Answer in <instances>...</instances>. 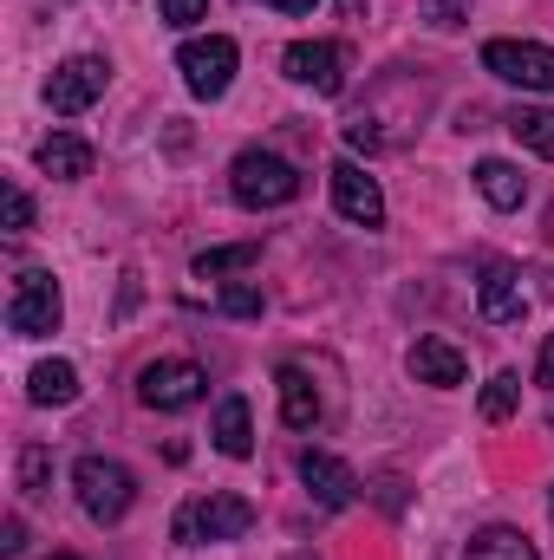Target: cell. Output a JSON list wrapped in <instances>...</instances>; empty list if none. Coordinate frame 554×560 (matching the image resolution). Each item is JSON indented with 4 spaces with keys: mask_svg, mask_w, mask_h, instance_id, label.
<instances>
[{
    "mask_svg": "<svg viewBox=\"0 0 554 560\" xmlns=\"http://www.w3.org/2000/svg\"><path fill=\"white\" fill-rule=\"evenodd\" d=\"M157 13H163V26H196L209 13V0H157Z\"/></svg>",
    "mask_w": 554,
    "mask_h": 560,
    "instance_id": "obj_26",
    "label": "cell"
},
{
    "mask_svg": "<svg viewBox=\"0 0 554 560\" xmlns=\"http://www.w3.org/2000/svg\"><path fill=\"white\" fill-rule=\"evenodd\" d=\"M249 528H255V502H249V495H229V489L196 495V502H183V509L170 515V541H183V548H203V541H242Z\"/></svg>",
    "mask_w": 554,
    "mask_h": 560,
    "instance_id": "obj_1",
    "label": "cell"
},
{
    "mask_svg": "<svg viewBox=\"0 0 554 560\" xmlns=\"http://www.w3.org/2000/svg\"><path fill=\"white\" fill-rule=\"evenodd\" d=\"M229 196L242 209H287L300 196V170L287 156H275V150H242L229 163Z\"/></svg>",
    "mask_w": 554,
    "mask_h": 560,
    "instance_id": "obj_3",
    "label": "cell"
},
{
    "mask_svg": "<svg viewBox=\"0 0 554 560\" xmlns=\"http://www.w3.org/2000/svg\"><path fill=\"white\" fill-rule=\"evenodd\" d=\"M430 20L437 26H457V0H430Z\"/></svg>",
    "mask_w": 554,
    "mask_h": 560,
    "instance_id": "obj_29",
    "label": "cell"
},
{
    "mask_svg": "<svg viewBox=\"0 0 554 560\" xmlns=\"http://www.w3.org/2000/svg\"><path fill=\"white\" fill-rule=\"evenodd\" d=\"M59 313H66V300H59V280L46 275V268H26V275L13 280V293H7V326H13L20 339L59 332Z\"/></svg>",
    "mask_w": 554,
    "mask_h": 560,
    "instance_id": "obj_6",
    "label": "cell"
},
{
    "mask_svg": "<svg viewBox=\"0 0 554 560\" xmlns=\"http://www.w3.org/2000/svg\"><path fill=\"white\" fill-rule=\"evenodd\" d=\"M535 385H542V392H554V332L542 339V359H535Z\"/></svg>",
    "mask_w": 554,
    "mask_h": 560,
    "instance_id": "obj_28",
    "label": "cell"
},
{
    "mask_svg": "<svg viewBox=\"0 0 554 560\" xmlns=\"http://www.w3.org/2000/svg\"><path fill=\"white\" fill-rule=\"evenodd\" d=\"M53 560H79V555H53Z\"/></svg>",
    "mask_w": 554,
    "mask_h": 560,
    "instance_id": "obj_33",
    "label": "cell"
},
{
    "mask_svg": "<svg viewBox=\"0 0 554 560\" xmlns=\"http://www.w3.org/2000/svg\"><path fill=\"white\" fill-rule=\"evenodd\" d=\"M300 482L320 509H353V495H359V476L333 450H300Z\"/></svg>",
    "mask_w": 554,
    "mask_h": 560,
    "instance_id": "obj_11",
    "label": "cell"
},
{
    "mask_svg": "<svg viewBox=\"0 0 554 560\" xmlns=\"http://www.w3.org/2000/svg\"><path fill=\"white\" fill-rule=\"evenodd\" d=\"M0 209H7V235L33 229V196H26L20 183H0Z\"/></svg>",
    "mask_w": 554,
    "mask_h": 560,
    "instance_id": "obj_25",
    "label": "cell"
},
{
    "mask_svg": "<svg viewBox=\"0 0 554 560\" xmlns=\"http://www.w3.org/2000/svg\"><path fill=\"white\" fill-rule=\"evenodd\" d=\"M209 443H216L229 463H249V456H255V411H249V398H242V392H229V398L216 405Z\"/></svg>",
    "mask_w": 554,
    "mask_h": 560,
    "instance_id": "obj_14",
    "label": "cell"
},
{
    "mask_svg": "<svg viewBox=\"0 0 554 560\" xmlns=\"http://www.w3.org/2000/svg\"><path fill=\"white\" fill-rule=\"evenodd\" d=\"M509 131H516V143H529L535 156L554 163V112L549 105H516V112H509Z\"/></svg>",
    "mask_w": 554,
    "mask_h": 560,
    "instance_id": "obj_21",
    "label": "cell"
},
{
    "mask_svg": "<svg viewBox=\"0 0 554 560\" xmlns=\"http://www.w3.org/2000/svg\"><path fill=\"white\" fill-rule=\"evenodd\" d=\"M105 85H112V59L79 52V59L53 66V79H46V105H53L59 118H79V112H92V105L105 98Z\"/></svg>",
    "mask_w": 554,
    "mask_h": 560,
    "instance_id": "obj_9",
    "label": "cell"
},
{
    "mask_svg": "<svg viewBox=\"0 0 554 560\" xmlns=\"http://www.w3.org/2000/svg\"><path fill=\"white\" fill-rule=\"evenodd\" d=\"M476 189H483L489 209H522L529 202V176L516 163H503V156H483L476 163Z\"/></svg>",
    "mask_w": 554,
    "mask_h": 560,
    "instance_id": "obj_17",
    "label": "cell"
},
{
    "mask_svg": "<svg viewBox=\"0 0 554 560\" xmlns=\"http://www.w3.org/2000/svg\"><path fill=\"white\" fill-rule=\"evenodd\" d=\"M549 515H554V489H549Z\"/></svg>",
    "mask_w": 554,
    "mask_h": 560,
    "instance_id": "obj_32",
    "label": "cell"
},
{
    "mask_svg": "<svg viewBox=\"0 0 554 560\" xmlns=\"http://www.w3.org/2000/svg\"><path fill=\"white\" fill-rule=\"evenodd\" d=\"M476 313H483L489 326H522V313H529V293H522V275H516L509 261H489V268H483Z\"/></svg>",
    "mask_w": 554,
    "mask_h": 560,
    "instance_id": "obj_12",
    "label": "cell"
},
{
    "mask_svg": "<svg viewBox=\"0 0 554 560\" xmlns=\"http://www.w3.org/2000/svg\"><path fill=\"white\" fill-rule=\"evenodd\" d=\"M72 489H79V509H85L99 528L125 522V515H131V502H138V476H131L118 456H79Z\"/></svg>",
    "mask_w": 554,
    "mask_h": 560,
    "instance_id": "obj_2",
    "label": "cell"
},
{
    "mask_svg": "<svg viewBox=\"0 0 554 560\" xmlns=\"http://www.w3.org/2000/svg\"><path fill=\"white\" fill-rule=\"evenodd\" d=\"M235 66H242V46H235L229 33L183 39V52H176V72H183V85H189L196 98H222V92L235 85Z\"/></svg>",
    "mask_w": 554,
    "mask_h": 560,
    "instance_id": "obj_4",
    "label": "cell"
},
{
    "mask_svg": "<svg viewBox=\"0 0 554 560\" xmlns=\"http://www.w3.org/2000/svg\"><path fill=\"white\" fill-rule=\"evenodd\" d=\"M262 7H275V13H313L320 0H262Z\"/></svg>",
    "mask_w": 554,
    "mask_h": 560,
    "instance_id": "obj_30",
    "label": "cell"
},
{
    "mask_svg": "<svg viewBox=\"0 0 554 560\" xmlns=\"http://www.w3.org/2000/svg\"><path fill=\"white\" fill-rule=\"evenodd\" d=\"M483 72H496L516 92H554V46H542V39H489Z\"/></svg>",
    "mask_w": 554,
    "mask_h": 560,
    "instance_id": "obj_7",
    "label": "cell"
},
{
    "mask_svg": "<svg viewBox=\"0 0 554 560\" xmlns=\"http://www.w3.org/2000/svg\"><path fill=\"white\" fill-rule=\"evenodd\" d=\"M287 560H320V555H307V548H300V555H287Z\"/></svg>",
    "mask_w": 554,
    "mask_h": 560,
    "instance_id": "obj_31",
    "label": "cell"
},
{
    "mask_svg": "<svg viewBox=\"0 0 554 560\" xmlns=\"http://www.w3.org/2000/svg\"><path fill=\"white\" fill-rule=\"evenodd\" d=\"M280 72H287L293 85L320 92V98H339V92H346V46H339V39H293V46L280 52Z\"/></svg>",
    "mask_w": 554,
    "mask_h": 560,
    "instance_id": "obj_8",
    "label": "cell"
},
{
    "mask_svg": "<svg viewBox=\"0 0 554 560\" xmlns=\"http://www.w3.org/2000/svg\"><path fill=\"white\" fill-rule=\"evenodd\" d=\"M138 398L150 411H189L209 398V372L196 359H150L138 372Z\"/></svg>",
    "mask_w": 554,
    "mask_h": 560,
    "instance_id": "obj_5",
    "label": "cell"
},
{
    "mask_svg": "<svg viewBox=\"0 0 554 560\" xmlns=\"http://www.w3.org/2000/svg\"><path fill=\"white\" fill-rule=\"evenodd\" d=\"M405 365H412L417 385H437V392H450V385H463V378H470V359H463V346H450V339H437V332H430V339H417Z\"/></svg>",
    "mask_w": 554,
    "mask_h": 560,
    "instance_id": "obj_13",
    "label": "cell"
},
{
    "mask_svg": "<svg viewBox=\"0 0 554 560\" xmlns=\"http://www.w3.org/2000/svg\"><path fill=\"white\" fill-rule=\"evenodd\" d=\"M33 163H39L53 183H79V176H92V143L72 138V131H53V138L33 150Z\"/></svg>",
    "mask_w": 554,
    "mask_h": 560,
    "instance_id": "obj_16",
    "label": "cell"
},
{
    "mask_svg": "<svg viewBox=\"0 0 554 560\" xmlns=\"http://www.w3.org/2000/svg\"><path fill=\"white\" fill-rule=\"evenodd\" d=\"M209 306H216V313H235V319H255V313H262V287H255V280H235V287H222Z\"/></svg>",
    "mask_w": 554,
    "mask_h": 560,
    "instance_id": "obj_24",
    "label": "cell"
},
{
    "mask_svg": "<svg viewBox=\"0 0 554 560\" xmlns=\"http://www.w3.org/2000/svg\"><path fill=\"white\" fill-rule=\"evenodd\" d=\"M333 209H339L353 229H379V222H385V189H379V176L359 170V163H333Z\"/></svg>",
    "mask_w": 554,
    "mask_h": 560,
    "instance_id": "obj_10",
    "label": "cell"
},
{
    "mask_svg": "<svg viewBox=\"0 0 554 560\" xmlns=\"http://www.w3.org/2000/svg\"><path fill=\"white\" fill-rule=\"evenodd\" d=\"M26 398H33V405H72V398H79V372H72L66 359H46V365L26 372Z\"/></svg>",
    "mask_w": 554,
    "mask_h": 560,
    "instance_id": "obj_19",
    "label": "cell"
},
{
    "mask_svg": "<svg viewBox=\"0 0 554 560\" xmlns=\"http://www.w3.org/2000/svg\"><path fill=\"white\" fill-rule=\"evenodd\" d=\"M275 385H280V423H287V430H313V423H320V392H313L307 365L287 359L275 372Z\"/></svg>",
    "mask_w": 554,
    "mask_h": 560,
    "instance_id": "obj_15",
    "label": "cell"
},
{
    "mask_svg": "<svg viewBox=\"0 0 554 560\" xmlns=\"http://www.w3.org/2000/svg\"><path fill=\"white\" fill-rule=\"evenodd\" d=\"M516 405H522V378H516V372H496V378L483 385V418L509 423V418H516Z\"/></svg>",
    "mask_w": 554,
    "mask_h": 560,
    "instance_id": "obj_22",
    "label": "cell"
},
{
    "mask_svg": "<svg viewBox=\"0 0 554 560\" xmlns=\"http://www.w3.org/2000/svg\"><path fill=\"white\" fill-rule=\"evenodd\" d=\"M46 489H53V450L26 443L20 450V495H46Z\"/></svg>",
    "mask_w": 554,
    "mask_h": 560,
    "instance_id": "obj_23",
    "label": "cell"
},
{
    "mask_svg": "<svg viewBox=\"0 0 554 560\" xmlns=\"http://www.w3.org/2000/svg\"><path fill=\"white\" fill-rule=\"evenodd\" d=\"M262 261V242H222V248H203L196 261H189V275L196 280H222V275H249Z\"/></svg>",
    "mask_w": 554,
    "mask_h": 560,
    "instance_id": "obj_18",
    "label": "cell"
},
{
    "mask_svg": "<svg viewBox=\"0 0 554 560\" xmlns=\"http://www.w3.org/2000/svg\"><path fill=\"white\" fill-rule=\"evenodd\" d=\"M463 560H542L535 555V541L522 535V528H483V535H470V548H463Z\"/></svg>",
    "mask_w": 554,
    "mask_h": 560,
    "instance_id": "obj_20",
    "label": "cell"
},
{
    "mask_svg": "<svg viewBox=\"0 0 554 560\" xmlns=\"http://www.w3.org/2000/svg\"><path fill=\"white\" fill-rule=\"evenodd\" d=\"M26 548V528H20V515H7L0 522V555H20Z\"/></svg>",
    "mask_w": 554,
    "mask_h": 560,
    "instance_id": "obj_27",
    "label": "cell"
}]
</instances>
